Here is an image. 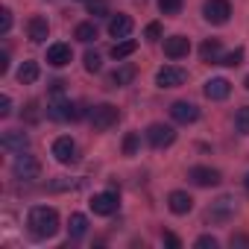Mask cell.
I'll return each mask as SVG.
<instances>
[{
  "label": "cell",
  "mask_w": 249,
  "mask_h": 249,
  "mask_svg": "<svg viewBox=\"0 0 249 249\" xmlns=\"http://www.w3.org/2000/svg\"><path fill=\"white\" fill-rule=\"evenodd\" d=\"M12 173H15V179H21V182H33V179H38V173H41V164H38L33 156H24V153H18L15 164H12Z\"/></svg>",
  "instance_id": "3"
},
{
  "label": "cell",
  "mask_w": 249,
  "mask_h": 249,
  "mask_svg": "<svg viewBox=\"0 0 249 249\" xmlns=\"http://www.w3.org/2000/svg\"><path fill=\"white\" fill-rule=\"evenodd\" d=\"M88 12H91L94 18H103V15H108L106 0H88Z\"/></svg>",
  "instance_id": "29"
},
{
  "label": "cell",
  "mask_w": 249,
  "mask_h": 249,
  "mask_svg": "<svg viewBox=\"0 0 249 249\" xmlns=\"http://www.w3.org/2000/svg\"><path fill=\"white\" fill-rule=\"evenodd\" d=\"M68 106H71V100H56V103H50V106H47V117H50V120H68Z\"/></svg>",
  "instance_id": "25"
},
{
  "label": "cell",
  "mask_w": 249,
  "mask_h": 249,
  "mask_svg": "<svg viewBox=\"0 0 249 249\" xmlns=\"http://www.w3.org/2000/svg\"><path fill=\"white\" fill-rule=\"evenodd\" d=\"M234 208H237V199H231V196H220L217 202H211V208H208V220H229V217H234Z\"/></svg>",
  "instance_id": "12"
},
{
  "label": "cell",
  "mask_w": 249,
  "mask_h": 249,
  "mask_svg": "<svg viewBox=\"0 0 249 249\" xmlns=\"http://www.w3.org/2000/svg\"><path fill=\"white\" fill-rule=\"evenodd\" d=\"M9 71V53H0V73Z\"/></svg>",
  "instance_id": "38"
},
{
  "label": "cell",
  "mask_w": 249,
  "mask_h": 249,
  "mask_svg": "<svg viewBox=\"0 0 249 249\" xmlns=\"http://www.w3.org/2000/svg\"><path fill=\"white\" fill-rule=\"evenodd\" d=\"M243 185H246V191H249V173H246V179H243Z\"/></svg>",
  "instance_id": "41"
},
{
  "label": "cell",
  "mask_w": 249,
  "mask_h": 249,
  "mask_svg": "<svg viewBox=\"0 0 249 249\" xmlns=\"http://www.w3.org/2000/svg\"><path fill=\"white\" fill-rule=\"evenodd\" d=\"M185 79H188V73H185L182 68H176V65H164V68H159V73H156L159 88H179Z\"/></svg>",
  "instance_id": "7"
},
{
  "label": "cell",
  "mask_w": 249,
  "mask_h": 249,
  "mask_svg": "<svg viewBox=\"0 0 249 249\" xmlns=\"http://www.w3.org/2000/svg\"><path fill=\"white\" fill-rule=\"evenodd\" d=\"M138 3H144V0H138Z\"/></svg>",
  "instance_id": "43"
},
{
  "label": "cell",
  "mask_w": 249,
  "mask_h": 249,
  "mask_svg": "<svg viewBox=\"0 0 249 249\" xmlns=\"http://www.w3.org/2000/svg\"><path fill=\"white\" fill-rule=\"evenodd\" d=\"M196 246L199 249H217V237L214 234H202V237H196Z\"/></svg>",
  "instance_id": "35"
},
{
  "label": "cell",
  "mask_w": 249,
  "mask_h": 249,
  "mask_svg": "<svg viewBox=\"0 0 249 249\" xmlns=\"http://www.w3.org/2000/svg\"><path fill=\"white\" fill-rule=\"evenodd\" d=\"M199 56H202V62L220 65V59H223V47H220V41H217V38H208V41H202V47H199Z\"/></svg>",
  "instance_id": "20"
},
{
  "label": "cell",
  "mask_w": 249,
  "mask_h": 249,
  "mask_svg": "<svg viewBox=\"0 0 249 249\" xmlns=\"http://www.w3.org/2000/svg\"><path fill=\"white\" fill-rule=\"evenodd\" d=\"M88 120H91L94 129L106 132V129H111L114 123L120 120V111H117V106H111V103H100V106H94V108L88 111Z\"/></svg>",
  "instance_id": "2"
},
{
  "label": "cell",
  "mask_w": 249,
  "mask_h": 249,
  "mask_svg": "<svg viewBox=\"0 0 249 249\" xmlns=\"http://www.w3.org/2000/svg\"><path fill=\"white\" fill-rule=\"evenodd\" d=\"M234 129L240 135H249V106H243V108L234 111Z\"/></svg>",
  "instance_id": "26"
},
{
  "label": "cell",
  "mask_w": 249,
  "mask_h": 249,
  "mask_svg": "<svg viewBox=\"0 0 249 249\" xmlns=\"http://www.w3.org/2000/svg\"><path fill=\"white\" fill-rule=\"evenodd\" d=\"M27 117H30V120H36V117H38V111H36V103H30V106H27Z\"/></svg>",
  "instance_id": "39"
},
{
  "label": "cell",
  "mask_w": 249,
  "mask_h": 249,
  "mask_svg": "<svg viewBox=\"0 0 249 249\" xmlns=\"http://www.w3.org/2000/svg\"><path fill=\"white\" fill-rule=\"evenodd\" d=\"M229 94H231V82H229V79L214 76V79L205 82V97H208V100H226Z\"/></svg>",
  "instance_id": "14"
},
{
  "label": "cell",
  "mask_w": 249,
  "mask_h": 249,
  "mask_svg": "<svg viewBox=\"0 0 249 249\" xmlns=\"http://www.w3.org/2000/svg\"><path fill=\"white\" fill-rule=\"evenodd\" d=\"M12 30V12L3 6V9H0V36H6Z\"/></svg>",
  "instance_id": "32"
},
{
  "label": "cell",
  "mask_w": 249,
  "mask_h": 249,
  "mask_svg": "<svg viewBox=\"0 0 249 249\" xmlns=\"http://www.w3.org/2000/svg\"><path fill=\"white\" fill-rule=\"evenodd\" d=\"M123 153H126V156L138 153V132H129L126 138H123Z\"/></svg>",
  "instance_id": "30"
},
{
  "label": "cell",
  "mask_w": 249,
  "mask_h": 249,
  "mask_svg": "<svg viewBox=\"0 0 249 249\" xmlns=\"http://www.w3.org/2000/svg\"><path fill=\"white\" fill-rule=\"evenodd\" d=\"M71 59H73V53H71V44H50L47 47V65L50 68H65V65H71Z\"/></svg>",
  "instance_id": "11"
},
{
  "label": "cell",
  "mask_w": 249,
  "mask_h": 249,
  "mask_svg": "<svg viewBox=\"0 0 249 249\" xmlns=\"http://www.w3.org/2000/svg\"><path fill=\"white\" fill-rule=\"evenodd\" d=\"M246 243H249V240H246L243 234H237V237H231V246H246Z\"/></svg>",
  "instance_id": "40"
},
{
  "label": "cell",
  "mask_w": 249,
  "mask_h": 249,
  "mask_svg": "<svg viewBox=\"0 0 249 249\" xmlns=\"http://www.w3.org/2000/svg\"><path fill=\"white\" fill-rule=\"evenodd\" d=\"M159 9H161L164 15H176V12L182 9V0H159Z\"/></svg>",
  "instance_id": "31"
},
{
  "label": "cell",
  "mask_w": 249,
  "mask_h": 249,
  "mask_svg": "<svg viewBox=\"0 0 249 249\" xmlns=\"http://www.w3.org/2000/svg\"><path fill=\"white\" fill-rule=\"evenodd\" d=\"M191 53V41L185 38V36H170V38H164V56H170V59H185Z\"/></svg>",
  "instance_id": "13"
},
{
  "label": "cell",
  "mask_w": 249,
  "mask_h": 249,
  "mask_svg": "<svg viewBox=\"0 0 249 249\" xmlns=\"http://www.w3.org/2000/svg\"><path fill=\"white\" fill-rule=\"evenodd\" d=\"M243 62V50L237 47V50H231V53H226L223 59H220V65H226V68H237Z\"/></svg>",
  "instance_id": "28"
},
{
  "label": "cell",
  "mask_w": 249,
  "mask_h": 249,
  "mask_svg": "<svg viewBox=\"0 0 249 249\" xmlns=\"http://www.w3.org/2000/svg\"><path fill=\"white\" fill-rule=\"evenodd\" d=\"M73 38H76V41H82V44H91V41L97 38V27H94L91 21H85V24H76V30H73Z\"/></svg>",
  "instance_id": "24"
},
{
  "label": "cell",
  "mask_w": 249,
  "mask_h": 249,
  "mask_svg": "<svg viewBox=\"0 0 249 249\" xmlns=\"http://www.w3.org/2000/svg\"><path fill=\"white\" fill-rule=\"evenodd\" d=\"M27 226L36 237H53L59 231V214L56 208H47V205H36L27 217Z\"/></svg>",
  "instance_id": "1"
},
{
  "label": "cell",
  "mask_w": 249,
  "mask_h": 249,
  "mask_svg": "<svg viewBox=\"0 0 249 249\" xmlns=\"http://www.w3.org/2000/svg\"><path fill=\"white\" fill-rule=\"evenodd\" d=\"M188 179L194 182V185H199V188H214V185H220V170H214V167H191L188 170Z\"/></svg>",
  "instance_id": "10"
},
{
  "label": "cell",
  "mask_w": 249,
  "mask_h": 249,
  "mask_svg": "<svg viewBox=\"0 0 249 249\" xmlns=\"http://www.w3.org/2000/svg\"><path fill=\"white\" fill-rule=\"evenodd\" d=\"M144 38H147V41H159V38H161V24H156V21H153V24H147Z\"/></svg>",
  "instance_id": "33"
},
{
  "label": "cell",
  "mask_w": 249,
  "mask_h": 249,
  "mask_svg": "<svg viewBox=\"0 0 249 249\" xmlns=\"http://www.w3.org/2000/svg\"><path fill=\"white\" fill-rule=\"evenodd\" d=\"M144 135H147L150 147H156V150H164V147H170L176 141V129L173 126H164V123H153Z\"/></svg>",
  "instance_id": "4"
},
{
  "label": "cell",
  "mask_w": 249,
  "mask_h": 249,
  "mask_svg": "<svg viewBox=\"0 0 249 249\" xmlns=\"http://www.w3.org/2000/svg\"><path fill=\"white\" fill-rule=\"evenodd\" d=\"M138 50V44L132 41V38H123V41H117L114 47H111V59L114 62H120V59H126V56H132Z\"/></svg>",
  "instance_id": "22"
},
{
  "label": "cell",
  "mask_w": 249,
  "mask_h": 249,
  "mask_svg": "<svg viewBox=\"0 0 249 249\" xmlns=\"http://www.w3.org/2000/svg\"><path fill=\"white\" fill-rule=\"evenodd\" d=\"M68 231H71L73 240H79V237L88 231V217H85V214H71V220H68Z\"/></svg>",
  "instance_id": "21"
},
{
  "label": "cell",
  "mask_w": 249,
  "mask_h": 249,
  "mask_svg": "<svg viewBox=\"0 0 249 249\" xmlns=\"http://www.w3.org/2000/svg\"><path fill=\"white\" fill-rule=\"evenodd\" d=\"M202 15H205L208 24H226L229 15H231V3L229 0H205Z\"/></svg>",
  "instance_id": "6"
},
{
  "label": "cell",
  "mask_w": 249,
  "mask_h": 249,
  "mask_svg": "<svg viewBox=\"0 0 249 249\" xmlns=\"http://www.w3.org/2000/svg\"><path fill=\"white\" fill-rule=\"evenodd\" d=\"M53 156H56V161H59V164H76V159H79L76 141H73V138H68V135L56 138V141H53Z\"/></svg>",
  "instance_id": "5"
},
{
  "label": "cell",
  "mask_w": 249,
  "mask_h": 249,
  "mask_svg": "<svg viewBox=\"0 0 249 249\" xmlns=\"http://www.w3.org/2000/svg\"><path fill=\"white\" fill-rule=\"evenodd\" d=\"M170 117L176 120V123H196L199 120V108L194 106V103H188V100H179V103H173L170 106Z\"/></svg>",
  "instance_id": "9"
},
{
  "label": "cell",
  "mask_w": 249,
  "mask_h": 249,
  "mask_svg": "<svg viewBox=\"0 0 249 249\" xmlns=\"http://www.w3.org/2000/svg\"><path fill=\"white\" fill-rule=\"evenodd\" d=\"M85 117V106L82 103H71L68 106V120H82Z\"/></svg>",
  "instance_id": "34"
},
{
  "label": "cell",
  "mask_w": 249,
  "mask_h": 249,
  "mask_svg": "<svg viewBox=\"0 0 249 249\" xmlns=\"http://www.w3.org/2000/svg\"><path fill=\"white\" fill-rule=\"evenodd\" d=\"M88 205H91V211H94V214H100V217H108V214H114V211H117V194H114V191L94 194Z\"/></svg>",
  "instance_id": "8"
},
{
  "label": "cell",
  "mask_w": 249,
  "mask_h": 249,
  "mask_svg": "<svg viewBox=\"0 0 249 249\" xmlns=\"http://www.w3.org/2000/svg\"><path fill=\"white\" fill-rule=\"evenodd\" d=\"M36 79H38V62H24L18 68V82L21 85H33Z\"/></svg>",
  "instance_id": "23"
},
{
  "label": "cell",
  "mask_w": 249,
  "mask_h": 249,
  "mask_svg": "<svg viewBox=\"0 0 249 249\" xmlns=\"http://www.w3.org/2000/svg\"><path fill=\"white\" fill-rule=\"evenodd\" d=\"M132 79H135V68H132V65H123V68H117V71L108 73L106 85H108V88H123V85H129Z\"/></svg>",
  "instance_id": "17"
},
{
  "label": "cell",
  "mask_w": 249,
  "mask_h": 249,
  "mask_svg": "<svg viewBox=\"0 0 249 249\" xmlns=\"http://www.w3.org/2000/svg\"><path fill=\"white\" fill-rule=\"evenodd\" d=\"M167 205H170L173 214H188V211L194 208V199H191V194H185V191H173V194L167 196Z\"/></svg>",
  "instance_id": "19"
},
{
  "label": "cell",
  "mask_w": 249,
  "mask_h": 249,
  "mask_svg": "<svg viewBox=\"0 0 249 249\" xmlns=\"http://www.w3.org/2000/svg\"><path fill=\"white\" fill-rule=\"evenodd\" d=\"M132 18L129 15H114L111 21H108V36L111 38H129V33H132Z\"/></svg>",
  "instance_id": "15"
},
{
  "label": "cell",
  "mask_w": 249,
  "mask_h": 249,
  "mask_svg": "<svg viewBox=\"0 0 249 249\" xmlns=\"http://www.w3.org/2000/svg\"><path fill=\"white\" fill-rule=\"evenodd\" d=\"M243 85H246V88H249V76H246V82H243Z\"/></svg>",
  "instance_id": "42"
},
{
  "label": "cell",
  "mask_w": 249,
  "mask_h": 249,
  "mask_svg": "<svg viewBox=\"0 0 249 249\" xmlns=\"http://www.w3.org/2000/svg\"><path fill=\"white\" fill-rule=\"evenodd\" d=\"M164 243H167V246H173V249H179V246H182V240H179L173 231H164Z\"/></svg>",
  "instance_id": "37"
},
{
  "label": "cell",
  "mask_w": 249,
  "mask_h": 249,
  "mask_svg": "<svg viewBox=\"0 0 249 249\" xmlns=\"http://www.w3.org/2000/svg\"><path fill=\"white\" fill-rule=\"evenodd\" d=\"M82 65H85V71H88V73H97V71L103 68V62H100V53L88 50V53H85V59H82Z\"/></svg>",
  "instance_id": "27"
},
{
  "label": "cell",
  "mask_w": 249,
  "mask_h": 249,
  "mask_svg": "<svg viewBox=\"0 0 249 249\" xmlns=\"http://www.w3.org/2000/svg\"><path fill=\"white\" fill-rule=\"evenodd\" d=\"M12 111V100H9V94H3L0 97V117H6Z\"/></svg>",
  "instance_id": "36"
},
{
  "label": "cell",
  "mask_w": 249,
  "mask_h": 249,
  "mask_svg": "<svg viewBox=\"0 0 249 249\" xmlns=\"http://www.w3.org/2000/svg\"><path fill=\"white\" fill-rule=\"evenodd\" d=\"M30 41H36V44H44L47 41V36H50V24H47V18H41V15H36V18H30Z\"/></svg>",
  "instance_id": "18"
},
{
  "label": "cell",
  "mask_w": 249,
  "mask_h": 249,
  "mask_svg": "<svg viewBox=\"0 0 249 249\" xmlns=\"http://www.w3.org/2000/svg\"><path fill=\"white\" fill-rule=\"evenodd\" d=\"M0 144H3V150H9V153H24L30 138H27V132L9 129V132H3V141H0Z\"/></svg>",
  "instance_id": "16"
}]
</instances>
